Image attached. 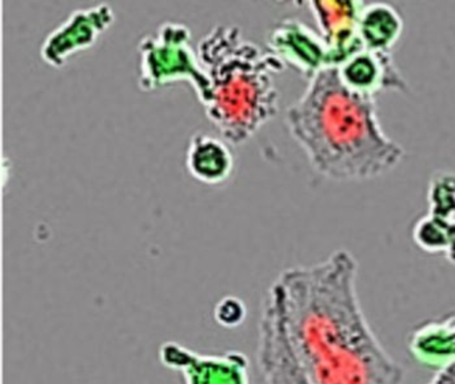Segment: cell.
Wrapping results in <instances>:
<instances>
[{
  "label": "cell",
  "mask_w": 455,
  "mask_h": 384,
  "mask_svg": "<svg viewBox=\"0 0 455 384\" xmlns=\"http://www.w3.org/2000/svg\"><path fill=\"white\" fill-rule=\"evenodd\" d=\"M428 212L443 218H455V173L439 172L428 187Z\"/></svg>",
  "instance_id": "cell-15"
},
{
  "label": "cell",
  "mask_w": 455,
  "mask_h": 384,
  "mask_svg": "<svg viewBox=\"0 0 455 384\" xmlns=\"http://www.w3.org/2000/svg\"><path fill=\"white\" fill-rule=\"evenodd\" d=\"M427 384H455V363L436 371Z\"/></svg>",
  "instance_id": "cell-16"
},
{
  "label": "cell",
  "mask_w": 455,
  "mask_h": 384,
  "mask_svg": "<svg viewBox=\"0 0 455 384\" xmlns=\"http://www.w3.org/2000/svg\"><path fill=\"white\" fill-rule=\"evenodd\" d=\"M159 357L162 364L182 375L185 384H250L249 360L242 352L199 354L167 341Z\"/></svg>",
  "instance_id": "cell-5"
},
{
  "label": "cell",
  "mask_w": 455,
  "mask_h": 384,
  "mask_svg": "<svg viewBox=\"0 0 455 384\" xmlns=\"http://www.w3.org/2000/svg\"><path fill=\"white\" fill-rule=\"evenodd\" d=\"M414 242L427 252H444L455 263V218L427 215L420 218L412 229Z\"/></svg>",
  "instance_id": "cell-14"
},
{
  "label": "cell",
  "mask_w": 455,
  "mask_h": 384,
  "mask_svg": "<svg viewBox=\"0 0 455 384\" xmlns=\"http://www.w3.org/2000/svg\"><path fill=\"white\" fill-rule=\"evenodd\" d=\"M186 164L194 178L204 183H220L228 178L234 167V155L228 141L212 133L191 136Z\"/></svg>",
  "instance_id": "cell-12"
},
{
  "label": "cell",
  "mask_w": 455,
  "mask_h": 384,
  "mask_svg": "<svg viewBox=\"0 0 455 384\" xmlns=\"http://www.w3.org/2000/svg\"><path fill=\"white\" fill-rule=\"evenodd\" d=\"M364 2L351 0H323L308 2L318 31L329 45L331 67H338L356 51L361 50L358 36V18Z\"/></svg>",
  "instance_id": "cell-9"
},
{
  "label": "cell",
  "mask_w": 455,
  "mask_h": 384,
  "mask_svg": "<svg viewBox=\"0 0 455 384\" xmlns=\"http://www.w3.org/2000/svg\"><path fill=\"white\" fill-rule=\"evenodd\" d=\"M286 124L314 170L331 180L378 178L404 156L403 147L380 124L375 96L348 88L337 67L308 79L302 95L287 107Z\"/></svg>",
  "instance_id": "cell-2"
},
{
  "label": "cell",
  "mask_w": 455,
  "mask_h": 384,
  "mask_svg": "<svg viewBox=\"0 0 455 384\" xmlns=\"http://www.w3.org/2000/svg\"><path fill=\"white\" fill-rule=\"evenodd\" d=\"M358 261L345 248L284 269L268 288L295 357L313 384H403L404 370L370 327Z\"/></svg>",
  "instance_id": "cell-1"
},
{
  "label": "cell",
  "mask_w": 455,
  "mask_h": 384,
  "mask_svg": "<svg viewBox=\"0 0 455 384\" xmlns=\"http://www.w3.org/2000/svg\"><path fill=\"white\" fill-rule=\"evenodd\" d=\"M262 384H313L295 357L278 307L266 296L258 338Z\"/></svg>",
  "instance_id": "cell-6"
},
{
  "label": "cell",
  "mask_w": 455,
  "mask_h": 384,
  "mask_svg": "<svg viewBox=\"0 0 455 384\" xmlns=\"http://www.w3.org/2000/svg\"><path fill=\"white\" fill-rule=\"evenodd\" d=\"M196 52L212 83L202 104L228 143H243L278 114L274 75L286 64L275 53L244 36L234 24L210 29Z\"/></svg>",
  "instance_id": "cell-3"
},
{
  "label": "cell",
  "mask_w": 455,
  "mask_h": 384,
  "mask_svg": "<svg viewBox=\"0 0 455 384\" xmlns=\"http://www.w3.org/2000/svg\"><path fill=\"white\" fill-rule=\"evenodd\" d=\"M190 42V28L180 21H164L154 34L145 35L138 44L140 88L151 91L186 79L204 103L212 83Z\"/></svg>",
  "instance_id": "cell-4"
},
{
  "label": "cell",
  "mask_w": 455,
  "mask_h": 384,
  "mask_svg": "<svg viewBox=\"0 0 455 384\" xmlns=\"http://www.w3.org/2000/svg\"><path fill=\"white\" fill-rule=\"evenodd\" d=\"M407 344L410 354L420 364L441 370L455 363V316L418 325Z\"/></svg>",
  "instance_id": "cell-11"
},
{
  "label": "cell",
  "mask_w": 455,
  "mask_h": 384,
  "mask_svg": "<svg viewBox=\"0 0 455 384\" xmlns=\"http://www.w3.org/2000/svg\"><path fill=\"white\" fill-rule=\"evenodd\" d=\"M267 48L308 79L331 67L329 45L321 32L297 18L282 19L270 29Z\"/></svg>",
  "instance_id": "cell-7"
},
{
  "label": "cell",
  "mask_w": 455,
  "mask_h": 384,
  "mask_svg": "<svg viewBox=\"0 0 455 384\" xmlns=\"http://www.w3.org/2000/svg\"><path fill=\"white\" fill-rule=\"evenodd\" d=\"M114 11L108 3L78 8L42 44V58L52 66H62L68 56L92 45L113 23Z\"/></svg>",
  "instance_id": "cell-8"
},
{
  "label": "cell",
  "mask_w": 455,
  "mask_h": 384,
  "mask_svg": "<svg viewBox=\"0 0 455 384\" xmlns=\"http://www.w3.org/2000/svg\"><path fill=\"white\" fill-rule=\"evenodd\" d=\"M403 31V19L394 5L385 2L364 3L358 18L362 47L390 51Z\"/></svg>",
  "instance_id": "cell-13"
},
{
  "label": "cell",
  "mask_w": 455,
  "mask_h": 384,
  "mask_svg": "<svg viewBox=\"0 0 455 384\" xmlns=\"http://www.w3.org/2000/svg\"><path fill=\"white\" fill-rule=\"evenodd\" d=\"M340 80L356 92L375 96L383 90L406 91L407 83L390 51L361 48L337 67Z\"/></svg>",
  "instance_id": "cell-10"
}]
</instances>
